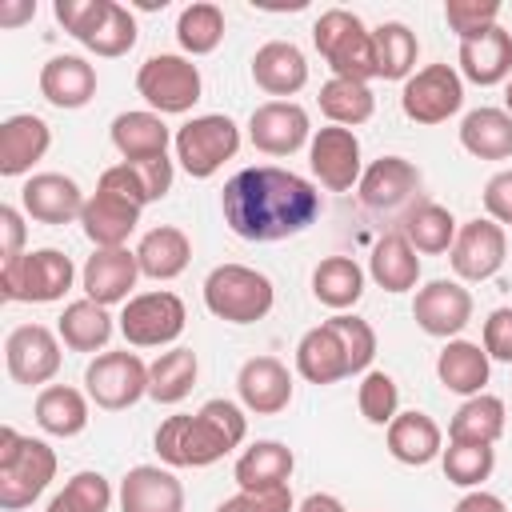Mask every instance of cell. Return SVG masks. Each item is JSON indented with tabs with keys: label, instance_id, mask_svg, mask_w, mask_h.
I'll list each match as a JSON object with an SVG mask.
<instances>
[{
	"label": "cell",
	"instance_id": "obj_1",
	"mask_svg": "<svg viewBox=\"0 0 512 512\" xmlns=\"http://www.w3.org/2000/svg\"><path fill=\"white\" fill-rule=\"evenodd\" d=\"M220 212L240 240L272 244L312 228L316 216L324 212V200L312 180L276 164H256V168H240L224 184Z\"/></svg>",
	"mask_w": 512,
	"mask_h": 512
},
{
	"label": "cell",
	"instance_id": "obj_2",
	"mask_svg": "<svg viewBox=\"0 0 512 512\" xmlns=\"http://www.w3.org/2000/svg\"><path fill=\"white\" fill-rule=\"evenodd\" d=\"M248 436V416L236 400L212 396L200 404V412H176L160 420L152 444L164 468H208L224 460L232 448H240Z\"/></svg>",
	"mask_w": 512,
	"mask_h": 512
},
{
	"label": "cell",
	"instance_id": "obj_3",
	"mask_svg": "<svg viewBox=\"0 0 512 512\" xmlns=\"http://www.w3.org/2000/svg\"><path fill=\"white\" fill-rule=\"evenodd\" d=\"M56 476V452L36 440L20 436L12 424L0 428V508L20 512L28 508Z\"/></svg>",
	"mask_w": 512,
	"mask_h": 512
},
{
	"label": "cell",
	"instance_id": "obj_4",
	"mask_svg": "<svg viewBox=\"0 0 512 512\" xmlns=\"http://www.w3.org/2000/svg\"><path fill=\"white\" fill-rule=\"evenodd\" d=\"M312 44L320 60L332 68L340 80H360L368 84L376 76V56H372V28L348 8H328L312 24Z\"/></svg>",
	"mask_w": 512,
	"mask_h": 512
},
{
	"label": "cell",
	"instance_id": "obj_5",
	"mask_svg": "<svg viewBox=\"0 0 512 512\" xmlns=\"http://www.w3.org/2000/svg\"><path fill=\"white\" fill-rule=\"evenodd\" d=\"M276 288L248 264H216L204 276V308L224 324H256L272 312Z\"/></svg>",
	"mask_w": 512,
	"mask_h": 512
},
{
	"label": "cell",
	"instance_id": "obj_6",
	"mask_svg": "<svg viewBox=\"0 0 512 512\" xmlns=\"http://www.w3.org/2000/svg\"><path fill=\"white\" fill-rule=\"evenodd\" d=\"M76 268L60 248H36L0 264V296L12 304H52L72 288Z\"/></svg>",
	"mask_w": 512,
	"mask_h": 512
},
{
	"label": "cell",
	"instance_id": "obj_7",
	"mask_svg": "<svg viewBox=\"0 0 512 512\" xmlns=\"http://www.w3.org/2000/svg\"><path fill=\"white\" fill-rule=\"evenodd\" d=\"M172 148H176L180 168L192 180H208L240 152V128L224 112H204V116H192L176 128Z\"/></svg>",
	"mask_w": 512,
	"mask_h": 512
},
{
	"label": "cell",
	"instance_id": "obj_8",
	"mask_svg": "<svg viewBox=\"0 0 512 512\" xmlns=\"http://www.w3.org/2000/svg\"><path fill=\"white\" fill-rule=\"evenodd\" d=\"M136 92L148 100L152 112L180 116V112H192V104L204 92V80H200V68L188 56L156 52L136 68Z\"/></svg>",
	"mask_w": 512,
	"mask_h": 512
},
{
	"label": "cell",
	"instance_id": "obj_9",
	"mask_svg": "<svg viewBox=\"0 0 512 512\" xmlns=\"http://www.w3.org/2000/svg\"><path fill=\"white\" fill-rule=\"evenodd\" d=\"M84 392H88V400L96 408L124 412L140 396H148V364L136 352H128V348L100 352L84 368Z\"/></svg>",
	"mask_w": 512,
	"mask_h": 512
},
{
	"label": "cell",
	"instance_id": "obj_10",
	"mask_svg": "<svg viewBox=\"0 0 512 512\" xmlns=\"http://www.w3.org/2000/svg\"><path fill=\"white\" fill-rule=\"evenodd\" d=\"M420 188H424V176L412 160L404 156H380L364 168L360 184H356V196L368 212H380V216H408L416 204H420Z\"/></svg>",
	"mask_w": 512,
	"mask_h": 512
},
{
	"label": "cell",
	"instance_id": "obj_11",
	"mask_svg": "<svg viewBox=\"0 0 512 512\" xmlns=\"http://www.w3.org/2000/svg\"><path fill=\"white\" fill-rule=\"evenodd\" d=\"M120 320V336L132 344V348H164L172 344L184 324H188V308L176 292H140L124 304V312L116 316Z\"/></svg>",
	"mask_w": 512,
	"mask_h": 512
},
{
	"label": "cell",
	"instance_id": "obj_12",
	"mask_svg": "<svg viewBox=\"0 0 512 512\" xmlns=\"http://www.w3.org/2000/svg\"><path fill=\"white\" fill-rule=\"evenodd\" d=\"M464 104V76L452 64H428L400 88V108L412 124H444Z\"/></svg>",
	"mask_w": 512,
	"mask_h": 512
},
{
	"label": "cell",
	"instance_id": "obj_13",
	"mask_svg": "<svg viewBox=\"0 0 512 512\" xmlns=\"http://www.w3.org/2000/svg\"><path fill=\"white\" fill-rule=\"evenodd\" d=\"M504 256H508V236L496 220L488 216H476V220H464L456 228V240L448 248V260H452V272L456 280H492L500 268H504Z\"/></svg>",
	"mask_w": 512,
	"mask_h": 512
},
{
	"label": "cell",
	"instance_id": "obj_14",
	"mask_svg": "<svg viewBox=\"0 0 512 512\" xmlns=\"http://www.w3.org/2000/svg\"><path fill=\"white\" fill-rule=\"evenodd\" d=\"M60 336L44 324H16L4 336V368L16 384H48L60 372Z\"/></svg>",
	"mask_w": 512,
	"mask_h": 512
},
{
	"label": "cell",
	"instance_id": "obj_15",
	"mask_svg": "<svg viewBox=\"0 0 512 512\" xmlns=\"http://www.w3.org/2000/svg\"><path fill=\"white\" fill-rule=\"evenodd\" d=\"M248 140L264 156H292L312 140L308 112L296 100H264L248 116Z\"/></svg>",
	"mask_w": 512,
	"mask_h": 512
},
{
	"label": "cell",
	"instance_id": "obj_16",
	"mask_svg": "<svg viewBox=\"0 0 512 512\" xmlns=\"http://www.w3.org/2000/svg\"><path fill=\"white\" fill-rule=\"evenodd\" d=\"M308 164H312V176L328 188V192H348L360 184L364 168H360V140L352 128H340V124H328L320 132H312L308 140Z\"/></svg>",
	"mask_w": 512,
	"mask_h": 512
},
{
	"label": "cell",
	"instance_id": "obj_17",
	"mask_svg": "<svg viewBox=\"0 0 512 512\" xmlns=\"http://www.w3.org/2000/svg\"><path fill=\"white\" fill-rule=\"evenodd\" d=\"M412 320L420 332H428L436 340H452L472 320V292L460 280H444V276L428 280L424 288H416Z\"/></svg>",
	"mask_w": 512,
	"mask_h": 512
},
{
	"label": "cell",
	"instance_id": "obj_18",
	"mask_svg": "<svg viewBox=\"0 0 512 512\" xmlns=\"http://www.w3.org/2000/svg\"><path fill=\"white\" fill-rule=\"evenodd\" d=\"M140 280V264H136V248H96L84 268H80V284L84 296L112 308V304H128L132 288Z\"/></svg>",
	"mask_w": 512,
	"mask_h": 512
},
{
	"label": "cell",
	"instance_id": "obj_19",
	"mask_svg": "<svg viewBox=\"0 0 512 512\" xmlns=\"http://www.w3.org/2000/svg\"><path fill=\"white\" fill-rule=\"evenodd\" d=\"M84 200L88 196L80 192V184L64 172H36L20 188V208L36 224H72V220H80Z\"/></svg>",
	"mask_w": 512,
	"mask_h": 512
},
{
	"label": "cell",
	"instance_id": "obj_20",
	"mask_svg": "<svg viewBox=\"0 0 512 512\" xmlns=\"http://www.w3.org/2000/svg\"><path fill=\"white\" fill-rule=\"evenodd\" d=\"M172 176H176V168H172L168 156H156V160H120V164H112V168L100 172V184L96 188H104V192H112V196L144 208V204L164 200L172 192Z\"/></svg>",
	"mask_w": 512,
	"mask_h": 512
},
{
	"label": "cell",
	"instance_id": "obj_21",
	"mask_svg": "<svg viewBox=\"0 0 512 512\" xmlns=\"http://www.w3.org/2000/svg\"><path fill=\"white\" fill-rule=\"evenodd\" d=\"M240 404L256 416H276L292 404V372L276 356H252L236 372Z\"/></svg>",
	"mask_w": 512,
	"mask_h": 512
},
{
	"label": "cell",
	"instance_id": "obj_22",
	"mask_svg": "<svg viewBox=\"0 0 512 512\" xmlns=\"http://www.w3.org/2000/svg\"><path fill=\"white\" fill-rule=\"evenodd\" d=\"M120 512H184V484L172 468L136 464L120 480Z\"/></svg>",
	"mask_w": 512,
	"mask_h": 512
},
{
	"label": "cell",
	"instance_id": "obj_23",
	"mask_svg": "<svg viewBox=\"0 0 512 512\" xmlns=\"http://www.w3.org/2000/svg\"><path fill=\"white\" fill-rule=\"evenodd\" d=\"M460 76L480 84V88H492V84H508L512 76V32L492 24L488 32L472 36V40H460Z\"/></svg>",
	"mask_w": 512,
	"mask_h": 512
},
{
	"label": "cell",
	"instance_id": "obj_24",
	"mask_svg": "<svg viewBox=\"0 0 512 512\" xmlns=\"http://www.w3.org/2000/svg\"><path fill=\"white\" fill-rule=\"evenodd\" d=\"M252 80L268 96H296L308 84V56L292 40H268L252 56Z\"/></svg>",
	"mask_w": 512,
	"mask_h": 512
},
{
	"label": "cell",
	"instance_id": "obj_25",
	"mask_svg": "<svg viewBox=\"0 0 512 512\" xmlns=\"http://www.w3.org/2000/svg\"><path fill=\"white\" fill-rule=\"evenodd\" d=\"M112 136V148L124 156V160H156V156H168V144L176 140V132L164 124L160 112L152 108H136V112H120L108 128Z\"/></svg>",
	"mask_w": 512,
	"mask_h": 512
},
{
	"label": "cell",
	"instance_id": "obj_26",
	"mask_svg": "<svg viewBox=\"0 0 512 512\" xmlns=\"http://www.w3.org/2000/svg\"><path fill=\"white\" fill-rule=\"evenodd\" d=\"M140 224V208L96 188L88 200H84V212H80V228L84 236L96 244V248H128V236L136 232Z\"/></svg>",
	"mask_w": 512,
	"mask_h": 512
},
{
	"label": "cell",
	"instance_id": "obj_27",
	"mask_svg": "<svg viewBox=\"0 0 512 512\" xmlns=\"http://www.w3.org/2000/svg\"><path fill=\"white\" fill-rule=\"evenodd\" d=\"M52 144V128L32 116V112H16L0 124V176H24L32 172L36 160H44Z\"/></svg>",
	"mask_w": 512,
	"mask_h": 512
},
{
	"label": "cell",
	"instance_id": "obj_28",
	"mask_svg": "<svg viewBox=\"0 0 512 512\" xmlns=\"http://www.w3.org/2000/svg\"><path fill=\"white\" fill-rule=\"evenodd\" d=\"M292 468H296V456H292L288 444H280V440H256V444H248L236 456L232 476H236L240 492H272V488H288Z\"/></svg>",
	"mask_w": 512,
	"mask_h": 512
},
{
	"label": "cell",
	"instance_id": "obj_29",
	"mask_svg": "<svg viewBox=\"0 0 512 512\" xmlns=\"http://www.w3.org/2000/svg\"><path fill=\"white\" fill-rule=\"evenodd\" d=\"M296 372L308 384H336L344 376H352V360L336 336V328L324 320L316 328H308L296 344Z\"/></svg>",
	"mask_w": 512,
	"mask_h": 512
},
{
	"label": "cell",
	"instance_id": "obj_30",
	"mask_svg": "<svg viewBox=\"0 0 512 512\" xmlns=\"http://www.w3.org/2000/svg\"><path fill=\"white\" fill-rule=\"evenodd\" d=\"M40 96L52 108H84L96 96V68L84 56H52L40 68Z\"/></svg>",
	"mask_w": 512,
	"mask_h": 512
},
{
	"label": "cell",
	"instance_id": "obj_31",
	"mask_svg": "<svg viewBox=\"0 0 512 512\" xmlns=\"http://www.w3.org/2000/svg\"><path fill=\"white\" fill-rule=\"evenodd\" d=\"M388 452L408 468H424L444 452V432L428 412H396L388 424Z\"/></svg>",
	"mask_w": 512,
	"mask_h": 512
},
{
	"label": "cell",
	"instance_id": "obj_32",
	"mask_svg": "<svg viewBox=\"0 0 512 512\" xmlns=\"http://www.w3.org/2000/svg\"><path fill=\"white\" fill-rule=\"evenodd\" d=\"M188 260H192V240L176 224H156L136 244V264L140 276L148 280H176L188 268Z\"/></svg>",
	"mask_w": 512,
	"mask_h": 512
},
{
	"label": "cell",
	"instance_id": "obj_33",
	"mask_svg": "<svg viewBox=\"0 0 512 512\" xmlns=\"http://www.w3.org/2000/svg\"><path fill=\"white\" fill-rule=\"evenodd\" d=\"M116 328L120 324H112L108 308L96 304V300H88V296L64 304V312L56 320V336H60L64 348H72V352H96V356L108 352V340H112Z\"/></svg>",
	"mask_w": 512,
	"mask_h": 512
},
{
	"label": "cell",
	"instance_id": "obj_34",
	"mask_svg": "<svg viewBox=\"0 0 512 512\" xmlns=\"http://www.w3.org/2000/svg\"><path fill=\"white\" fill-rule=\"evenodd\" d=\"M488 372H492V360H488L484 344H472V340H448L436 356V380L464 400L484 392Z\"/></svg>",
	"mask_w": 512,
	"mask_h": 512
},
{
	"label": "cell",
	"instance_id": "obj_35",
	"mask_svg": "<svg viewBox=\"0 0 512 512\" xmlns=\"http://www.w3.org/2000/svg\"><path fill=\"white\" fill-rule=\"evenodd\" d=\"M368 276L384 288V292H412L416 280H420V256L416 248L408 244V236L396 228V232H384L376 244H372V256H368Z\"/></svg>",
	"mask_w": 512,
	"mask_h": 512
},
{
	"label": "cell",
	"instance_id": "obj_36",
	"mask_svg": "<svg viewBox=\"0 0 512 512\" xmlns=\"http://www.w3.org/2000/svg\"><path fill=\"white\" fill-rule=\"evenodd\" d=\"M460 148L476 160L512 156V116L504 108H472L460 120Z\"/></svg>",
	"mask_w": 512,
	"mask_h": 512
},
{
	"label": "cell",
	"instance_id": "obj_37",
	"mask_svg": "<svg viewBox=\"0 0 512 512\" xmlns=\"http://www.w3.org/2000/svg\"><path fill=\"white\" fill-rule=\"evenodd\" d=\"M36 424L48 436H80L88 428V392L72 384H44L36 396Z\"/></svg>",
	"mask_w": 512,
	"mask_h": 512
},
{
	"label": "cell",
	"instance_id": "obj_38",
	"mask_svg": "<svg viewBox=\"0 0 512 512\" xmlns=\"http://www.w3.org/2000/svg\"><path fill=\"white\" fill-rule=\"evenodd\" d=\"M504 420L508 412L500 396H488V392L468 396L448 420V440L452 444H496L504 436Z\"/></svg>",
	"mask_w": 512,
	"mask_h": 512
},
{
	"label": "cell",
	"instance_id": "obj_39",
	"mask_svg": "<svg viewBox=\"0 0 512 512\" xmlns=\"http://www.w3.org/2000/svg\"><path fill=\"white\" fill-rule=\"evenodd\" d=\"M312 296L332 312L352 308L364 296V268L352 256H324L312 268Z\"/></svg>",
	"mask_w": 512,
	"mask_h": 512
},
{
	"label": "cell",
	"instance_id": "obj_40",
	"mask_svg": "<svg viewBox=\"0 0 512 512\" xmlns=\"http://www.w3.org/2000/svg\"><path fill=\"white\" fill-rule=\"evenodd\" d=\"M200 376V360L192 348H168L148 364V396L156 404H180Z\"/></svg>",
	"mask_w": 512,
	"mask_h": 512
},
{
	"label": "cell",
	"instance_id": "obj_41",
	"mask_svg": "<svg viewBox=\"0 0 512 512\" xmlns=\"http://www.w3.org/2000/svg\"><path fill=\"white\" fill-rule=\"evenodd\" d=\"M416 32L400 20H384L372 28V56H376V76L380 80H408L416 72Z\"/></svg>",
	"mask_w": 512,
	"mask_h": 512
},
{
	"label": "cell",
	"instance_id": "obj_42",
	"mask_svg": "<svg viewBox=\"0 0 512 512\" xmlns=\"http://www.w3.org/2000/svg\"><path fill=\"white\" fill-rule=\"evenodd\" d=\"M456 216L444 208V204H432V200H420L404 220H400V232L408 236V244L424 256H440L452 248L456 240Z\"/></svg>",
	"mask_w": 512,
	"mask_h": 512
},
{
	"label": "cell",
	"instance_id": "obj_43",
	"mask_svg": "<svg viewBox=\"0 0 512 512\" xmlns=\"http://www.w3.org/2000/svg\"><path fill=\"white\" fill-rule=\"evenodd\" d=\"M320 112L328 116V124H340V128H356L364 120H372L376 112V92L360 80H324L320 84Z\"/></svg>",
	"mask_w": 512,
	"mask_h": 512
},
{
	"label": "cell",
	"instance_id": "obj_44",
	"mask_svg": "<svg viewBox=\"0 0 512 512\" xmlns=\"http://www.w3.org/2000/svg\"><path fill=\"white\" fill-rule=\"evenodd\" d=\"M176 40L184 56H208L224 40V12L212 0H196L176 16Z\"/></svg>",
	"mask_w": 512,
	"mask_h": 512
},
{
	"label": "cell",
	"instance_id": "obj_45",
	"mask_svg": "<svg viewBox=\"0 0 512 512\" xmlns=\"http://www.w3.org/2000/svg\"><path fill=\"white\" fill-rule=\"evenodd\" d=\"M440 468H444L448 484L480 488L496 468V452H492V444H452L448 440V448L440 452Z\"/></svg>",
	"mask_w": 512,
	"mask_h": 512
},
{
	"label": "cell",
	"instance_id": "obj_46",
	"mask_svg": "<svg viewBox=\"0 0 512 512\" xmlns=\"http://www.w3.org/2000/svg\"><path fill=\"white\" fill-rule=\"evenodd\" d=\"M356 408H360V416L368 424L388 428L396 420V412H400V388H396V380L388 372H380V368H368L364 380H360V388H356Z\"/></svg>",
	"mask_w": 512,
	"mask_h": 512
},
{
	"label": "cell",
	"instance_id": "obj_47",
	"mask_svg": "<svg viewBox=\"0 0 512 512\" xmlns=\"http://www.w3.org/2000/svg\"><path fill=\"white\" fill-rule=\"evenodd\" d=\"M112 484L100 472H76L48 504V512H108Z\"/></svg>",
	"mask_w": 512,
	"mask_h": 512
},
{
	"label": "cell",
	"instance_id": "obj_48",
	"mask_svg": "<svg viewBox=\"0 0 512 512\" xmlns=\"http://www.w3.org/2000/svg\"><path fill=\"white\" fill-rule=\"evenodd\" d=\"M132 44H136V16H132L124 4H116V0H112V8H108V16H104V24L84 40V48H88V52H96V56H104V60H116V56L132 52Z\"/></svg>",
	"mask_w": 512,
	"mask_h": 512
},
{
	"label": "cell",
	"instance_id": "obj_49",
	"mask_svg": "<svg viewBox=\"0 0 512 512\" xmlns=\"http://www.w3.org/2000/svg\"><path fill=\"white\" fill-rule=\"evenodd\" d=\"M328 324L336 328V336H340V344H344V352L352 360V376L356 372H368V364L376 356V332H372V324L364 316H352V312H336Z\"/></svg>",
	"mask_w": 512,
	"mask_h": 512
},
{
	"label": "cell",
	"instance_id": "obj_50",
	"mask_svg": "<svg viewBox=\"0 0 512 512\" xmlns=\"http://www.w3.org/2000/svg\"><path fill=\"white\" fill-rule=\"evenodd\" d=\"M444 20L460 40H472L492 24H500V0H448Z\"/></svg>",
	"mask_w": 512,
	"mask_h": 512
},
{
	"label": "cell",
	"instance_id": "obj_51",
	"mask_svg": "<svg viewBox=\"0 0 512 512\" xmlns=\"http://www.w3.org/2000/svg\"><path fill=\"white\" fill-rule=\"evenodd\" d=\"M112 0H56V20L64 24L68 36H76L80 44L104 24Z\"/></svg>",
	"mask_w": 512,
	"mask_h": 512
},
{
	"label": "cell",
	"instance_id": "obj_52",
	"mask_svg": "<svg viewBox=\"0 0 512 512\" xmlns=\"http://www.w3.org/2000/svg\"><path fill=\"white\" fill-rule=\"evenodd\" d=\"M216 512H296L292 488H272V492H236L216 504Z\"/></svg>",
	"mask_w": 512,
	"mask_h": 512
},
{
	"label": "cell",
	"instance_id": "obj_53",
	"mask_svg": "<svg viewBox=\"0 0 512 512\" xmlns=\"http://www.w3.org/2000/svg\"><path fill=\"white\" fill-rule=\"evenodd\" d=\"M484 352L488 360H500V364H512V308H492L488 320H484Z\"/></svg>",
	"mask_w": 512,
	"mask_h": 512
},
{
	"label": "cell",
	"instance_id": "obj_54",
	"mask_svg": "<svg viewBox=\"0 0 512 512\" xmlns=\"http://www.w3.org/2000/svg\"><path fill=\"white\" fill-rule=\"evenodd\" d=\"M484 212H488V220H496L500 228L512 224V168L496 172V176L484 184Z\"/></svg>",
	"mask_w": 512,
	"mask_h": 512
},
{
	"label": "cell",
	"instance_id": "obj_55",
	"mask_svg": "<svg viewBox=\"0 0 512 512\" xmlns=\"http://www.w3.org/2000/svg\"><path fill=\"white\" fill-rule=\"evenodd\" d=\"M0 232H4L0 256H4V260L24 256V212H20L16 204H4V208H0Z\"/></svg>",
	"mask_w": 512,
	"mask_h": 512
},
{
	"label": "cell",
	"instance_id": "obj_56",
	"mask_svg": "<svg viewBox=\"0 0 512 512\" xmlns=\"http://www.w3.org/2000/svg\"><path fill=\"white\" fill-rule=\"evenodd\" d=\"M452 512H508V508H504V500H500L496 492L472 488V492H464V496L456 500V508H452Z\"/></svg>",
	"mask_w": 512,
	"mask_h": 512
},
{
	"label": "cell",
	"instance_id": "obj_57",
	"mask_svg": "<svg viewBox=\"0 0 512 512\" xmlns=\"http://www.w3.org/2000/svg\"><path fill=\"white\" fill-rule=\"evenodd\" d=\"M296 512H348V508H344L340 496H332V492H312V496H304V500L296 504Z\"/></svg>",
	"mask_w": 512,
	"mask_h": 512
},
{
	"label": "cell",
	"instance_id": "obj_58",
	"mask_svg": "<svg viewBox=\"0 0 512 512\" xmlns=\"http://www.w3.org/2000/svg\"><path fill=\"white\" fill-rule=\"evenodd\" d=\"M28 16H36V4H32V0H24V4H4V8H0V24H4V28L20 24V20H28Z\"/></svg>",
	"mask_w": 512,
	"mask_h": 512
},
{
	"label": "cell",
	"instance_id": "obj_59",
	"mask_svg": "<svg viewBox=\"0 0 512 512\" xmlns=\"http://www.w3.org/2000/svg\"><path fill=\"white\" fill-rule=\"evenodd\" d=\"M504 112L512 116V76H508V84H504Z\"/></svg>",
	"mask_w": 512,
	"mask_h": 512
}]
</instances>
